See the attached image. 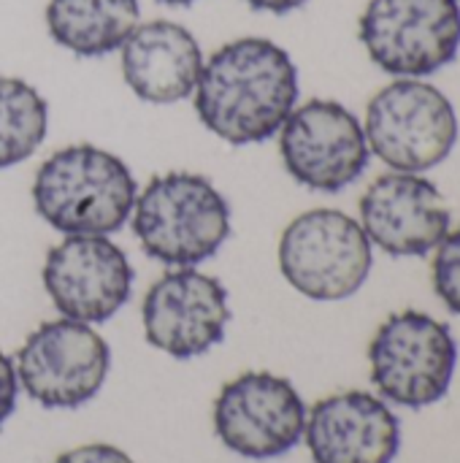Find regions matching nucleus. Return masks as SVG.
Segmentation results:
<instances>
[{
    "instance_id": "obj_10",
    "label": "nucleus",
    "mask_w": 460,
    "mask_h": 463,
    "mask_svg": "<svg viewBox=\"0 0 460 463\" xmlns=\"http://www.w3.org/2000/svg\"><path fill=\"white\" fill-rule=\"evenodd\" d=\"M306 429L296 385L271 372H244L214 402V434L236 456L268 461L290 453Z\"/></svg>"
},
{
    "instance_id": "obj_1",
    "label": "nucleus",
    "mask_w": 460,
    "mask_h": 463,
    "mask_svg": "<svg viewBox=\"0 0 460 463\" xmlns=\"http://www.w3.org/2000/svg\"><path fill=\"white\" fill-rule=\"evenodd\" d=\"M195 114L228 144H260L279 133L298 103V68L274 41L247 35L220 46L201 71Z\"/></svg>"
},
{
    "instance_id": "obj_18",
    "label": "nucleus",
    "mask_w": 460,
    "mask_h": 463,
    "mask_svg": "<svg viewBox=\"0 0 460 463\" xmlns=\"http://www.w3.org/2000/svg\"><path fill=\"white\" fill-rule=\"evenodd\" d=\"M434 290L445 307L460 317V228L450 231L434 258Z\"/></svg>"
},
{
    "instance_id": "obj_2",
    "label": "nucleus",
    "mask_w": 460,
    "mask_h": 463,
    "mask_svg": "<svg viewBox=\"0 0 460 463\" xmlns=\"http://www.w3.org/2000/svg\"><path fill=\"white\" fill-rule=\"evenodd\" d=\"M138 184L127 163L100 146L73 144L49 155L33 179L38 217L65 236H108L136 206Z\"/></svg>"
},
{
    "instance_id": "obj_3",
    "label": "nucleus",
    "mask_w": 460,
    "mask_h": 463,
    "mask_svg": "<svg viewBox=\"0 0 460 463\" xmlns=\"http://www.w3.org/2000/svg\"><path fill=\"white\" fill-rule=\"evenodd\" d=\"M133 233L141 250L176 269H192L230 236V206L201 174L171 171L155 176L133 206Z\"/></svg>"
},
{
    "instance_id": "obj_22",
    "label": "nucleus",
    "mask_w": 460,
    "mask_h": 463,
    "mask_svg": "<svg viewBox=\"0 0 460 463\" xmlns=\"http://www.w3.org/2000/svg\"><path fill=\"white\" fill-rule=\"evenodd\" d=\"M157 3H163V5H190L195 0H157Z\"/></svg>"
},
{
    "instance_id": "obj_11",
    "label": "nucleus",
    "mask_w": 460,
    "mask_h": 463,
    "mask_svg": "<svg viewBox=\"0 0 460 463\" xmlns=\"http://www.w3.org/2000/svg\"><path fill=\"white\" fill-rule=\"evenodd\" d=\"M43 288L54 309L79 323H106L130 298L133 266L106 236H65L46 252Z\"/></svg>"
},
{
    "instance_id": "obj_16",
    "label": "nucleus",
    "mask_w": 460,
    "mask_h": 463,
    "mask_svg": "<svg viewBox=\"0 0 460 463\" xmlns=\"http://www.w3.org/2000/svg\"><path fill=\"white\" fill-rule=\"evenodd\" d=\"M138 0H49V35L79 57H103L122 49L138 27Z\"/></svg>"
},
{
    "instance_id": "obj_19",
    "label": "nucleus",
    "mask_w": 460,
    "mask_h": 463,
    "mask_svg": "<svg viewBox=\"0 0 460 463\" xmlns=\"http://www.w3.org/2000/svg\"><path fill=\"white\" fill-rule=\"evenodd\" d=\"M54 463H136L125 450L114 448V445H103V442H95V445H81V448H73L68 453H62Z\"/></svg>"
},
{
    "instance_id": "obj_7",
    "label": "nucleus",
    "mask_w": 460,
    "mask_h": 463,
    "mask_svg": "<svg viewBox=\"0 0 460 463\" xmlns=\"http://www.w3.org/2000/svg\"><path fill=\"white\" fill-rule=\"evenodd\" d=\"M358 35L377 68L423 79L447 68L460 49L458 0H369Z\"/></svg>"
},
{
    "instance_id": "obj_9",
    "label": "nucleus",
    "mask_w": 460,
    "mask_h": 463,
    "mask_svg": "<svg viewBox=\"0 0 460 463\" xmlns=\"http://www.w3.org/2000/svg\"><path fill=\"white\" fill-rule=\"evenodd\" d=\"M287 174L317 193H339L358 182L371 160L361 119L339 100L314 98L296 106L279 128Z\"/></svg>"
},
{
    "instance_id": "obj_23",
    "label": "nucleus",
    "mask_w": 460,
    "mask_h": 463,
    "mask_svg": "<svg viewBox=\"0 0 460 463\" xmlns=\"http://www.w3.org/2000/svg\"><path fill=\"white\" fill-rule=\"evenodd\" d=\"M458 5H460V0H458Z\"/></svg>"
},
{
    "instance_id": "obj_17",
    "label": "nucleus",
    "mask_w": 460,
    "mask_h": 463,
    "mask_svg": "<svg viewBox=\"0 0 460 463\" xmlns=\"http://www.w3.org/2000/svg\"><path fill=\"white\" fill-rule=\"evenodd\" d=\"M49 106L41 92L16 76H0V168L27 160L46 138Z\"/></svg>"
},
{
    "instance_id": "obj_6",
    "label": "nucleus",
    "mask_w": 460,
    "mask_h": 463,
    "mask_svg": "<svg viewBox=\"0 0 460 463\" xmlns=\"http://www.w3.org/2000/svg\"><path fill=\"white\" fill-rule=\"evenodd\" d=\"M371 383L382 399L423 410L447 396L458 364V345L445 323L426 312L390 315L369 345Z\"/></svg>"
},
{
    "instance_id": "obj_5",
    "label": "nucleus",
    "mask_w": 460,
    "mask_h": 463,
    "mask_svg": "<svg viewBox=\"0 0 460 463\" xmlns=\"http://www.w3.org/2000/svg\"><path fill=\"white\" fill-rule=\"evenodd\" d=\"M374 244L358 220L339 209L298 214L279 239L282 277L312 301L355 296L374 266Z\"/></svg>"
},
{
    "instance_id": "obj_15",
    "label": "nucleus",
    "mask_w": 460,
    "mask_h": 463,
    "mask_svg": "<svg viewBox=\"0 0 460 463\" xmlns=\"http://www.w3.org/2000/svg\"><path fill=\"white\" fill-rule=\"evenodd\" d=\"M203 62L198 38L171 19L138 24L122 43L125 84L146 103L163 106L190 98Z\"/></svg>"
},
{
    "instance_id": "obj_13",
    "label": "nucleus",
    "mask_w": 460,
    "mask_h": 463,
    "mask_svg": "<svg viewBox=\"0 0 460 463\" xmlns=\"http://www.w3.org/2000/svg\"><path fill=\"white\" fill-rule=\"evenodd\" d=\"M358 209L369 241L393 258H423L434 252L453 222L439 187L407 171L377 176Z\"/></svg>"
},
{
    "instance_id": "obj_4",
    "label": "nucleus",
    "mask_w": 460,
    "mask_h": 463,
    "mask_svg": "<svg viewBox=\"0 0 460 463\" xmlns=\"http://www.w3.org/2000/svg\"><path fill=\"white\" fill-rule=\"evenodd\" d=\"M369 149L393 171L420 174L445 163L458 141L450 98L423 79H396L366 109Z\"/></svg>"
},
{
    "instance_id": "obj_21",
    "label": "nucleus",
    "mask_w": 460,
    "mask_h": 463,
    "mask_svg": "<svg viewBox=\"0 0 460 463\" xmlns=\"http://www.w3.org/2000/svg\"><path fill=\"white\" fill-rule=\"evenodd\" d=\"M306 0H247L249 8L255 11H266V14H290L296 8H301Z\"/></svg>"
},
{
    "instance_id": "obj_8",
    "label": "nucleus",
    "mask_w": 460,
    "mask_h": 463,
    "mask_svg": "<svg viewBox=\"0 0 460 463\" xmlns=\"http://www.w3.org/2000/svg\"><path fill=\"white\" fill-rule=\"evenodd\" d=\"M16 380L46 410H76L98 396L111 369V350L92 326L52 320L38 326L16 353Z\"/></svg>"
},
{
    "instance_id": "obj_20",
    "label": "nucleus",
    "mask_w": 460,
    "mask_h": 463,
    "mask_svg": "<svg viewBox=\"0 0 460 463\" xmlns=\"http://www.w3.org/2000/svg\"><path fill=\"white\" fill-rule=\"evenodd\" d=\"M16 393H19L16 369L11 364V358L3 355V350H0V429L16 407Z\"/></svg>"
},
{
    "instance_id": "obj_14",
    "label": "nucleus",
    "mask_w": 460,
    "mask_h": 463,
    "mask_svg": "<svg viewBox=\"0 0 460 463\" xmlns=\"http://www.w3.org/2000/svg\"><path fill=\"white\" fill-rule=\"evenodd\" d=\"M304 437L314 463H393L401 450L399 418L366 391L317 402L306 415Z\"/></svg>"
},
{
    "instance_id": "obj_12",
    "label": "nucleus",
    "mask_w": 460,
    "mask_h": 463,
    "mask_svg": "<svg viewBox=\"0 0 460 463\" xmlns=\"http://www.w3.org/2000/svg\"><path fill=\"white\" fill-rule=\"evenodd\" d=\"M141 317L152 347L187 361L209 353L225 339L230 323L228 290L203 271L174 269L149 288Z\"/></svg>"
}]
</instances>
